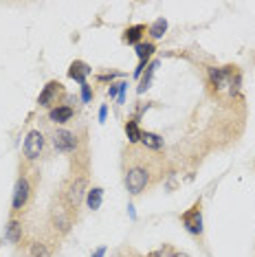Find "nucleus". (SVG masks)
<instances>
[{
	"mask_svg": "<svg viewBox=\"0 0 255 257\" xmlns=\"http://www.w3.org/2000/svg\"><path fill=\"white\" fill-rule=\"evenodd\" d=\"M150 185V170L143 165H132L126 170V189L132 196L141 194Z\"/></svg>",
	"mask_w": 255,
	"mask_h": 257,
	"instance_id": "1",
	"label": "nucleus"
},
{
	"mask_svg": "<svg viewBox=\"0 0 255 257\" xmlns=\"http://www.w3.org/2000/svg\"><path fill=\"white\" fill-rule=\"evenodd\" d=\"M42 150H44V136H42V132L40 130H31L29 134H26V138H24V156H26V160L40 158Z\"/></svg>",
	"mask_w": 255,
	"mask_h": 257,
	"instance_id": "2",
	"label": "nucleus"
},
{
	"mask_svg": "<svg viewBox=\"0 0 255 257\" xmlns=\"http://www.w3.org/2000/svg\"><path fill=\"white\" fill-rule=\"evenodd\" d=\"M51 222L55 228H60L62 233H66L70 228V224H73V216H70V206H66L60 202L58 206H53L51 211Z\"/></svg>",
	"mask_w": 255,
	"mask_h": 257,
	"instance_id": "3",
	"label": "nucleus"
},
{
	"mask_svg": "<svg viewBox=\"0 0 255 257\" xmlns=\"http://www.w3.org/2000/svg\"><path fill=\"white\" fill-rule=\"evenodd\" d=\"M234 75L236 72L231 70V66L226 68H209V77H212V84L216 88H224V86H231V92L236 90L238 82H234Z\"/></svg>",
	"mask_w": 255,
	"mask_h": 257,
	"instance_id": "4",
	"label": "nucleus"
},
{
	"mask_svg": "<svg viewBox=\"0 0 255 257\" xmlns=\"http://www.w3.org/2000/svg\"><path fill=\"white\" fill-rule=\"evenodd\" d=\"M53 145L58 152H75L77 150V136L70 130H55L53 134Z\"/></svg>",
	"mask_w": 255,
	"mask_h": 257,
	"instance_id": "5",
	"label": "nucleus"
},
{
	"mask_svg": "<svg viewBox=\"0 0 255 257\" xmlns=\"http://www.w3.org/2000/svg\"><path fill=\"white\" fill-rule=\"evenodd\" d=\"M182 224H185V228L190 233H194V236H200L202 233V216H200V202L194 204L187 214H182Z\"/></svg>",
	"mask_w": 255,
	"mask_h": 257,
	"instance_id": "6",
	"label": "nucleus"
},
{
	"mask_svg": "<svg viewBox=\"0 0 255 257\" xmlns=\"http://www.w3.org/2000/svg\"><path fill=\"white\" fill-rule=\"evenodd\" d=\"M86 192V178H75L73 182L68 185V192H66V204L70 206V209H77L82 202V198H84Z\"/></svg>",
	"mask_w": 255,
	"mask_h": 257,
	"instance_id": "7",
	"label": "nucleus"
},
{
	"mask_svg": "<svg viewBox=\"0 0 255 257\" xmlns=\"http://www.w3.org/2000/svg\"><path fill=\"white\" fill-rule=\"evenodd\" d=\"M60 94H62V84H60V82H48L46 86H44V90L40 92L38 104H40L42 108H51L53 104H58Z\"/></svg>",
	"mask_w": 255,
	"mask_h": 257,
	"instance_id": "8",
	"label": "nucleus"
},
{
	"mask_svg": "<svg viewBox=\"0 0 255 257\" xmlns=\"http://www.w3.org/2000/svg\"><path fill=\"white\" fill-rule=\"evenodd\" d=\"M29 196H31V185L26 178H18L14 189V211H20L22 206L29 202Z\"/></svg>",
	"mask_w": 255,
	"mask_h": 257,
	"instance_id": "9",
	"label": "nucleus"
},
{
	"mask_svg": "<svg viewBox=\"0 0 255 257\" xmlns=\"http://www.w3.org/2000/svg\"><path fill=\"white\" fill-rule=\"evenodd\" d=\"M88 75H90V66H88L86 62H82V60H75V62L70 64V68H68V77H70V80L80 82L82 86H84Z\"/></svg>",
	"mask_w": 255,
	"mask_h": 257,
	"instance_id": "10",
	"label": "nucleus"
},
{
	"mask_svg": "<svg viewBox=\"0 0 255 257\" xmlns=\"http://www.w3.org/2000/svg\"><path fill=\"white\" fill-rule=\"evenodd\" d=\"M48 119L55 121V124H66V121L73 119V108L70 106H55L48 112Z\"/></svg>",
	"mask_w": 255,
	"mask_h": 257,
	"instance_id": "11",
	"label": "nucleus"
},
{
	"mask_svg": "<svg viewBox=\"0 0 255 257\" xmlns=\"http://www.w3.org/2000/svg\"><path fill=\"white\" fill-rule=\"evenodd\" d=\"M146 24H134V26H128L126 33H124V42L128 44H141V38L146 33Z\"/></svg>",
	"mask_w": 255,
	"mask_h": 257,
	"instance_id": "12",
	"label": "nucleus"
},
{
	"mask_svg": "<svg viewBox=\"0 0 255 257\" xmlns=\"http://www.w3.org/2000/svg\"><path fill=\"white\" fill-rule=\"evenodd\" d=\"M141 143L146 145L148 150H154V152L163 150V138H160L158 134H152V132H141Z\"/></svg>",
	"mask_w": 255,
	"mask_h": 257,
	"instance_id": "13",
	"label": "nucleus"
},
{
	"mask_svg": "<svg viewBox=\"0 0 255 257\" xmlns=\"http://www.w3.org/2000/svg\"><path fill=\"white\" fill-rule=\"evenodd\" d=\"M165 31H168V20H165V18H156V20L152 22V24H150V29H148L150 38H154V40L163 38Z\"/></svg>",
	"mask_w": 255,
	"mask_h": 257,
	"instance_id": "14",
	"label": "nucleus"
},
{
	"mask_svg": "<svg viewBox=\"0 0 255 257\" xmlns=\"http://www.w3.org/2000/svg\"><path fill=\"white\" fill-rule=\"evenodd\" d=\"M154 51H156V46H154L152 42H141V44H136V55H138V60H141V64H148V60L152 58Z\"/></svg>",
	"mask_w": 255,
	"mask_h": 257,
	"instance_id": "15",
	"label": "nucleus"
},
{
	"mask_svg": "<svg viewBox=\"0 0 255 257\" xmlns=\"http://www.w3.org/2000/svg\"><path fill=\"white\" fill-rule=\"evenodd\" d=\"M20 236H22L20 222H18V220H11L9 226H7V233H4V238H7L11 244H18V242H20Z\"/></svg>",
	"mask_w": 255,
	"mask_h": 257,
	"instance_id": "16",
	"label": "nucleus"
},
{
	"mask_svg": "<svg viewBox=\"0 0 255 257\" xmlns=\"http://www.w3.org/2000/svg\"><path fill=\"white\" fill-rule=\"evenodd\" d=\"M102 196H104V189H99V187L88 189V194H86V202H88V206H90L92 211L102 206Z\"/></svg>",
	"mask_w": 255,
	"mask_h": 257,
	"instance_id": "17",
	"label": "nucleus"
},
{
	"mask_svg": "<svg viewBox=\"0 0 255 257\" xmlns=\"http://www.w3.org/2000/svg\"><path fill=\"white\" fill-rule=\"evenodd\" d=\"M126 134H128V138H130V143H141V130H138L136 121H128Z\"/></svg>",
	"mask_w": 255,
	"mask_h": 257,
	"instance_id": "18",
	"label": "nucleus"
},
{
	"mask_svg": "<svg viewBox=\"0 0 255 257\" xmlns=\"http://www.w3.org/2000/svg\"><path fill=\"white\" fill-rule=\"evenodd\" d=\"M29 257H51V248L44 242H36V244H31Z\"/></svg>",
	"mask_w": 255,
	"mask_h": 257,
	"instance_id": "19",
	"label": "nucleus"
},
{
	"mask_svg": "<svg viewBox=\"0 0 255 257\" xmlns=\"http://www.w3.org/2000/svg\"><path fill=\"white\" fill-rule=\"evenodd\" d=\"M156 66L158 62H152L148 66V72H146V77L141 80V86H138V92H146L148 88H150V82H152V75H154V70H156Z\"/></svg>",
	"mask_w": 255,
	"mask_h": 257,
	"instance_id": "20",
	"label": "nucleus"
},
{
	"mask_svg": "<svg viewBox=\"0 0 255 257\" xmlns=\"http://www.w3.org/2000/svg\"><path fill=\"white\" fill-rule=\"evenodd\" d=\"M82 97H84V102H90V86L88 84L82 86Z\"/></svg>",
	"mask_w": 255,
	"mask_h": 257,
	"instance_id": "21",
	"label": "nucleus"
},
{
	"mask_svg": "<svg viewBox=\"0 0 255 257\" xmlns=\"http://www.w3.org/2000/svg\"><path fill=\"white\" fill-rule=\"evenodd\" d=\"M148 257H168V250L165 248H158V250H152Z\"/></svg>",
	"mask_w": 255,
	"mask_h": 257,
	"instance_id": "22",
	"label": "nucleus"
},
{
	"mask_svg": "<svg viewBox=\"0 0 255 257\" xmlns=\"http://www.w3.org/2000/svg\"><path fill=\"white\" fill-rule=\"evenodd\" d=\"M104 255H106V246L97 248V250H95V255H92V257H104Z\"/></svg>",
	"mask_w": 255,
	"mask_h": 257,
	"instance_id": "23",
	"label": "nucleus"
},
{
	"mask_svg": "<svg viewBox=\"0 0 255 257\" xmlns=\"http://www.w3.org/2000/svg\"><path fill=\"white\" fill-rule=\"evenodd\" d=\"M106 112H108V110H106V106H104V108L99 110V121H106Z\"/></svg>",
	"mask_w": 255,
	"mask_h": 257,
	"instance_id": "24",
	"label": "nucleus"
},
{
	"mask_svg": "<svg viewBox=\"0 0 255 257\" xmlns=\"http://www.w3.org/2000/svg\"><path fill=\"white\" fill-rule=\"evenodd\" d=\"M170 257H190L187 253H174V255H170Z\"/></svg>",
	"mask_w": 255,
	"mask_h": 257,
	"instance_id": "25",
	"label": "nucleus"
}]
</instances>
